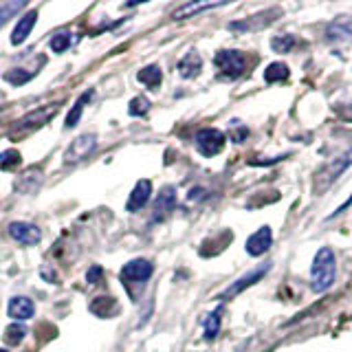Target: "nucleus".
Segmentation results:
<instances>
[{
	"mask_svg": "<svg viewBox=\"0 0 352 352\" xmlns=\"http://www.w3.org/2000/svg\"><path fill=\"white\" fill-rule=\"evenodd\" d=\"M337 280V258L330 247H322L311 264V291L326 293Z\"/></svg>",
	"mask_w": 352,
	"mask_h": 352,
	"instance_id": "nucleus-1",
	"label": "nucleus"
},
{
	"mask_svg": "<svg viewBox=\"0 0 352 352\" xmlns=\"http://www.w3.org/2000/svg\"><path fill=\"white\" fill-rule=\"evenodd\" d=\"M352 165V148L346 150V152H341L339 157L335 159H330L322 170H319L315 174V179H313V190L319 194V192H324L326 187L333 185L341 174H344L348 168Z\"/></svg>",
	"mask_w": 352,
	"mask_h": 352,
	"instance_id": "nucleus-2",
	"label": "nucleus"
},
{
	"mask_svg": "<svg viewBox=\"0 0 352 352\" xmlns=\"http://www.w3.org/2000/svg\"><path fill=\"white\" fill-rule=\"evenodd\" d=\"M214 64L220 71V77H225V80H236V77H240L247 69L245 55H242L240 51H231V49L218 51L214 55Z\"/></svg>",
	"mask_w": 352,
	"mask_h": 352,
	"instance_id": "nucleus-3",
	"label": "nucleus"
},
{
	"mask_svg": "<svg viewBox=\"0 0 352 352\" xmlns=\"http://www.w3.org/2000/svg\"><path fill=\"white\" fill-rule=\"evenodd\" d=\"M152 273H154L152 262L146 258H137L128 262L119 275H121V282L128 286V284H146L152 278Z\"/></svg>",
	"mask_w": 352,
	"mask_h": 352,
	"instance_id": "nucleus-4",
	"label": "nucleus"
},
{
	"mask_svg": "<svg viewBox=\"0 0 352 352\" xmlns=\"http://www.w3.org/2000/svg\"><path fill=\"white\" fill-rule=\"evenodd\" d=\"M282 16V9H264L260 11V14L256 16H249L245 20H240V22H231L229 29H234V31H240V33H247V31H258V29H264V27H269L271 22H275Z\"/></svg>",
	"mask_w": 352,
	"mask_h": 352,
	"instance_id": "nucleus-5",
	"label": "nucleus"
},
{
	"mask_svg": "<svg viewBox=\"0 0 352 352\" xmlns=\"http://www.w3.org/2000/svg\"><path fill=\"white\" fill-rule=\"evenodd\" d=\"M196 148L203 157H216L225 148V135L216 128H205L196 135Z\"/></svg>",
	"mask_w": 352,
	"mask_h": 352,
	"instance_id": "nucleus-6",
	"label": "nucleus"
},
{
	"mask_svg": "<svg viewBox=\"0 0 352 352\" xmlns=\"http://www.w3.org/2000/svg\"><path fill=\"white\" fill-rule=\"evenodd\" d=\"M269 269H271V262H264L260 269H253V271H249L247 275H242V278H240V280H236L234 284H231L225 293H220L218 300H220V302H227V300H231V297H236L238 293L247 291L249 286H253L256 282H260V280L264 278V275L269 273Z\"/></svg>",
	"mask_w": 352,
	"mask_h": 352,
	"instance_id": "nucleus-7",
	"label": "nucleus"
},
{
	"mask_svg": "<svg viewBox=\"0 0 352 352\" xmlns=\"http://www.w3.org/2000/svg\"><path fill=\"white\" fill-rule=\"evenodd\" d=\"M95 148H97V137L95 135H80L69 146V150L64 152V163L66 165L80 163L86 157H91Z\"/></svg>",
	"mask_w": 352,
	"mask_h": 352,
	"instance_id": "nucleus-8",
	"label": "nucleus"
},
{
	"mask_svg": "<svg viewBox=\"0 0 352 352\" xmlns=\"http://www.w3.org/2000/svg\"><path fill=\"white\" fill-rule=\"evenodd\" d=\"M247 253L249 256H253V258H260V256H264L271 247H273V231H271V227H260L256 234H251L249 238H247Z\"/></svg>",
	"mask_w": 352,
	"mask_h": 352,
	"instance_id": "nucleus-9",
	"label": "nucleus"
},
{
	"mask_svg": "<svg viewBox=\"0 0 352 352\" xmlns=\"http://www.w3.org/2000/svg\"><path fill=\"white\" fill-rule=\"evenodd\" d=\"M7 231L16 242H20V245H27V247L38 245V242L42 240L40 229L36 225H31V223H20V220H16V223H11L7 227Z\"/></svg>",
	"mask_w": 352,
	"mask_h": 352,
	"instance_id": "nucleus-10",
	"label": "nucleus"
},
{
	"mask_svg": "<svg viewBox=\"0 0 352 352\" xmlns=\"http://www.w3.org/2000/svg\"><path fill=\"white\" fill-rule=\"evenodd\" d=\"M150 196H152V183L148 179H141L137 185H135V190H132V194L128 196V203H126V209L128 212H139V209L146 207V203L150 201Z\"/></svg>",
	"mask_w": 352,
	"mask_h": 352,
	"instance_id": "nucleus-11",
	"label": "nucleus"
},
{
	"mask_svg": "<svg viewBox=\"0 0 352 352\" xmlns=\"http://www.w3.org/2000/svg\"><path fill=\"white\" fill-rule=\"evenodd\" d=\"M348 38H352V16H339L326 27L328 42H341Z\"/></svg>",
	"mask_w": 352,
	"mask_h": 352,
	"instance_id": "nucleus-12",
	"label": "nucleus"
},
{
	"mask_svg": "<svg viewBox=\"0 0 352 352\" xmlns=\"http://www.w3.org/2000/svg\"><path fill=\"white\" fill-rule=\"evenodd\" d=\"M55 110H58V104H49L47 108H36V110H31V113L27 115V117H22L18 124H16V128H25V130H29V128H38V126H44L47 121L55 115Z\"/></svg>",
	"mask_w": 352,
	"mask_h": 352,
	"instance_id": "nucleus-13",
	"label": "nucleus"
},
{
	"mask_svg": "<svg viewBox=\"0 0 352 352\" xmlns=\"http://www.w3.org/2000/svg\"><path fill=\"white\" fill-rule=\"evenodd\" d=\"M33 313H36V306L29 300V297H11L9 300V306H7V315L11 319H16V322H25V319H31Z\"/></svg>",
	"mask_w": 352,
	"mask_h": 352,
	"instance_id": "nucleus-14",
	"label": "nucleus"
},
{
	"mask_svg": "<svg viewBox=\"0 0 352 352\" xmlns=\"http://www.w3.org/2000/svg\"><path fill=\"white\" fill-rule=\"evenodd\" d=\"M174 205H176V190L174 187H163L157 201H154V216H152L154 223H159V220L168 216L174 209Z\"/></svg>",
	"mask_w": 352,
	"mask_h": 352,
	"instance_id": "nucleus-15",
	"label": "nucleus"
},
{
	"mask_svg": "<svg viewBox=\"0 0 352 352\" xmlns=\"http://www.w3.org/2000/svg\"><path fill=\"white\" fill-rule=\"evenodd\" d=\"M36 20H38V11L36 9H31L29 14H25V16L18 20L14 33H11V44H14V47H18V44H22V42L29 38L31 29L36 27Z\"/></svg>",
	"mask_w": 352,
	"mask_h": 352,
	"instance_id": "nucleus-16",
	"label": "nucleus"
},
{
	"mask_svg": "<svg viewBox=\"0 0 352 352\" xmlns=\"http://www.w3.org/2000/svg\"><path fill=\"white\" fill-rule=\"evenodd\" d=\"M201 69H203V60H201V55H198L196 51H190L179 62V75L185 77V80H192V77H196L198 73H201Z\"/></svg>",
	"mask_w": 352,
	"mask_h": 352,
	"instance_id": "nucleus-17",
	"label": "nucleus"
},
{
	"mask_svg": "<svg viewBox=\"0 0 352 352\" xmlns=\"http://www.w3.org/2000/svg\"><path fill=\"white\" fill-rule=\"evenodd\" d=\"M40 66H33V69H29V66H16V69H11V71H7L3 75V80L9 82V84H14V86H22V84H27L31 77H36V73L40 71Z\"/></svg>",
	"mask_w": 352,
	"mask_h": 352,
	"instance_id": "nucleus-18",
	"label": "nucleus"
},
{
	"mask_svg": "<svg viewBox=\"0 0 352 352\" xmlns=\"http://www.w3.org/2000/svg\"><path fill=\"white\" fill-rule=\"evenodd\" d=\"M91 311H93V315L106 319V317L117 315L119 313V306L115 302V297H97V300L91 304Z\"/></svg>",
	"mask_w": 352,
	"mask_h": 352,
	"instance_id": "nucleus-19",
	"label": "nucleus"
},
{
	"mask_svg": "<svg viewBox=\"0 0 352 352\" xmlns=\"http://www.w3.org/2000/svg\"><path fill=\"white\" fill-rule=\"evenodd\" d=\"M220 7V3H187L183 7H179L172 14L174 20H185V18H192L194 14H201V11H207V9H216Z\"/></svg>",
	"mask_w": 352,
	"mask_h": 352,
	"instance_id": "nucleus-20",
	"label": "nucleus"
},
{
	"mask_svg": "<svg viewBox=\"0 0 352 352\" xmlns=\"http://www.w3.org/2000/svg\"><path fill=\"white\" fill-rule=\"evenodd\" d=\"M137 80L141 84H146L148 88H159L161 86V80H163V73L157 64H150L146 66V69H141L139 75H137Z\"/></svg>",
	"mask_w": 352,
	"mask_h": 352,
	"instance_id": "nucleus-21",
	"label": "nucleus"
},
{
	"mask_svg": "<svg viewBox=\"0 0 352 352\" xmlns=\"http://www.w3.org/2000/svg\"><path fill=\"white\" fill-rule=\"evenodd\" d=\"M220 315H223V308H216V311L207 313L203 319V328H205V339H216L218 330H220Z\"/></svg>",
	"mask_w": 352,
	"mask_h": 352,
	"instance_id": "nucleus-22",
	"label": "nucleus"
},
{
	"mask_svg": "<svg viewBox=\"0 0 352 352\" xmlns=\"http://www.w3.org/2000/svg\"><path fill=\"white\" fill-rule=\"evenodd\" d=\"M289 75H291V71H289V66H286L284 62H273V64L267 66V71H264V80H267L269 84L284 82Z\"/></svg>",
	"mask_w": 352,
	"mask_h": 352,
	"instance_id": "nucleus-23",
	"label": "nucleus"
},
{
	"mask_svg": "<svg viewBox=\"0 0 352 352\" xmlns=\"http://www.w3.org/2000/svg\"><path fill=\"white\" fill-rule=\"evenodd\" d=\"M93 97V91H86L84 95H80V99L75 102V106L69 110V115H66V128H73L77 121H80V117H82V110H84V104L88 102V99Z\"/></svg>",
	"mask_w": 352,
	"mask_h": 352,
	"instance_id": "nucleus-24",
	"label": "nucleus"
},
{
	"mask_svg": "<svg viewBox=\"0 0 352 352\" xmlns=\"http://www.w3.org/2000/svg\"><path fill=\"white\" fill-rule=\"evenodd\" d=\"M51 51L53 53H64L73 44V33L71 31H60L51 38Z\"/></svg>",
	"mask_w": 352,
	"mask_h": 352,
	"instance_id": "nucleus-25",
	"label": "nucleus"
},
{
	"mask_svg": "<svg viewBox=\"0 0 352 352\" xmlns=\"http://www.w3.org/2000/svg\"><path fill=\"white\" fill-rule=\"evenodd\" d=\"M295 36H289V33H282V36H275L271 40V49L275 53H289L295 47Z\"/></svg>",
	"mask_w": 352,
	"mask_h": 352,
	"instance_id": "nucleus-26",
	"label": "nucleus"
},
{
	"mask_svg": "<svg viewBox=\"0 0 352 352\" xmlns=\"http://www.w3.org/2000/svg\"><path fill=\"white\" fill-rule=\"evenodd\" d=\"M22 9H25V3H22V0H14V3L0 5V27H3L9 18H14L18 11H22Z\"/></svg>",
	"mask_w": 352,
	"mask_h": 352,
	"instance_id": "nucleus-27",
	"label": "nucleus"
},
{
	"mask_svg": "<svg viewBox=\"0 0 352 352\" xmlns=\"http://www.w3.org/2000/svg\"><path fill=\"white\" fill-rule=\"evenodd\" d=\"M25 335H27V328L20 326V324H14V326H9L5 330V341L11 346H16V344H20L22 339H25Z\"/></svg>",
	"mask_w": 352,
	"mask_h": 352,
	"instance_id": "nucleus-28",
	"label": "nucleus"
},
{
	"mask_svg": "<svg viewBox=\"0 0 352 352\" xmlns=\"http://www.w3.org/2000/svg\"><path fill=\"white\" fill-rule=\"evenodd\" d=\"M20 161H22V157L18 150H7L0 154V168L3 170H14L16 165H20Z\"/></svg>",
	"mask_w": 352,
	"mask_h": 352,
	"instance_id": "nucleus-29",
	"label": "nucleus"
},
{
	"mask_svg": "<svg viewBox=\"0 0 352 352\" xmlns=\"http://www.w3.org/2000/svg\"><path fill=\"white\" fill-rule=\"evenodd\" d=\"M148 108H150V102L146 97H135L130 102V106H128V113L132 115V117H143L148 113Z\"/></svg>",
	"mask_w": 352,
	"mask_h": 352,
	"instance_id": "nucleus-30",
	"label": "nucleus"
},
{
	"mask_svg": "<svg viewBox=\"0 0 352 352\" xmlns=\"http://www.w3.org/2000/svg\"><path fill=\"white\" fill-rule=\"evenodd\" d=\"M102 267H97V264H95V267L93 269H88V273H86V280L88 282H91V284H99V280H102Z\"/></svg>",
	"mask_w": 352,
	"mask_h": 352,
	"instance_id": "nucleus-31",
	"label": "nucleus"
},
{
	"mask_svg": "<svg viewBox=\"0 0 352 352\" xmlns=\"http://www.w3.org/2000/svg\"><path fill=\"white\" fill-rule=\"evenodd\" d=\"M350 205H352V194H350V198H348V201H346L344 205H339V207H337V212H333V214H330L328 218H330V220H333V218H337L339 214H344V212H346V209H348Z\"/></svg>",
	"mask_w": 352,
	"mask_h": 352,
	"instance_id": "nucleus-32",
	"label": "nucleus"
},
{
	"mask_svg": "<svg viewBox=\"0 0 352 352\" xmlns=\"http://www.w3.org/2000/svg\"><path fill=\"white\" fill-rule=\"evenodd\" d=\"M0 110H3V108H0Z\"/></svg>",
	"mask_w": 352,
	"mask_h": 352,
	"instance_id": "nucleus-33",
	"label": "nucleus"
}]
</instances>
